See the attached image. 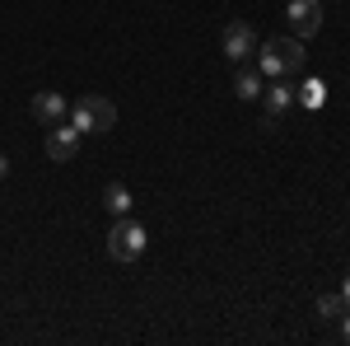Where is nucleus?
Instances as JSON below:
<instances>
[{
    "instance_id": "5",
    "label": "nucleus",
    "mask_w": 350,
    "mask_h": 346,
    "mask_svg": "<svg viewBox=\"0 0 350 346\" xmlns=\"http://www.w3.org/2000/svg\"><path fill=\"white\" fill-rule=\"evenodd\" d=\"M285 19H290V33L295 38H313L323 28V0H290L285 5Z\"/></svg>"
},
{
    "instance_id": "6",
    "label": "nucleus",
    "mask_w": 350,
    "mask_h": 346,
    "mask_svg": "<svg viewBox=\"0 0 350 346\" xmlns=\"http://www.w3.org/2000/svg\"><path fill=\"white\" fill-rule=\"evenodd\" d=\"M262 103H267V122H271V127H280V117H285V112L299 103L290 75H285V80H271L267 89H262Z\"/></svg>"
},
{
    "instance_id": "2",
    "label": "nucleus",
    "mask_w": 350,
    "mask_h": 346,
    "mask_svg": "<svg viewBox=\"0 0 350 346\" xmlns=\"http://www.w3.org/2000/svg\"><path fill=\"white\" fill-rule=\"evenodd\" d=\"M66 122L80 136H108L112 127H117V108H112V99H103V94H84V99H75V108L66 112Z\"/></svg>"
},
{
    "instance_id": "10",
    "label": "nucleus",
    "mask_w": 350,
    "mask_h": 346,
    "mask_svg": "<svg viewBox=\"0 0 350 346\" xmlns=\"http://www.w3.org/2000/svg\"><path fill=\"white\" fill-rule=\"evenodd\" d=\"M262 89H267V80H262V71H239V80H234V94H239L243 103L262 99Z\"/></svg>"
},
{
    "instance_id": "1",
    "label": "nucleus",
    "mask_w": 350,
    "mask_h": 346,
    "mask_svg": "<svg viewBox=\"0 0 350 346\" xmlns=\"http://www.w3.org/2000/svg\"><path fill=\"white\" fill-rule=\"evenodd\" d=\"M304 38H267V42H257V71H262V80H285V75H299L304 71Z\"/></svg>"
},
{
    "instance_id": "11",
    "label": "nucleus",
    "mask_w": 350,
    "mask_h": 346,
    "mask_svg": "<svg viewBox=\"0 0 350 346\" xmlns=\"http://www.w3.org/2000/svg\"><path fill=\"white\" fill-rule=\"evenodd\" d=\"M295 99H299V108H323V103H327V84L308 75V80L295 89Z\"/></svg>"
},
{
    "instance_id": "13",
    "label": "nucleus",
    "mask_w": 350,
    "mask_h": 346,
    "mask_svg": "<svg viewBox=\"0 0 350 346\" xmlns=\"http://www.w3.org/2000/svg\"><path fill=\"white\" fill-rule=\"evenodd\" d=\"M341 342H350V309L341 314Z\"/></svg>"
},
{
    "instance_id": "3",
    "label": "nucleus",
    "mask_w": 350,
    "mask_h": 346,
    "mask_svg": "<svg viewBox=\"0 0 350 346\" xmlns=\"http://www.w3.org/2000/svg\"><path fill=\"white\" fill-rule=\"evenodd\" d=\"M145 248H150V234H145V225L131 220V215H117L108 230V253L112 262H140L145 258Z\"/></svg>"
},
{
    "instance_id": "7",
    "label": "nucleus",
    "mask_w": 350,
    "mask_h": 346,
    "mask_svg": "<svg viewBox=\"0 0 350 346\" xmlns=\"http://www.w3.org/2000/svg\"><path fill=\"white\" fill-rule=\"evenodd\" d=\"M75 155H80V132L66 127V122H61V127H47V160L52 164H70Z\"/></svg>"
},
{
    "instance_id": "15",
    "label": "nucleus",
    "mask_w": 350,
    "mask_h": 346,
    "mask_svg": "<svg viewBox=\"0 0 350 346\" xmlns=\"http://www.w3.org/2000/svg\"><path fill=\"white\" fill-rule=\"evenodd\" d=\"M5 173H10V160H5V155H0V178H5Z\"/></svg>"
},
{
    "instance_id": "8",
    "label": "nucleus",
    "mask_w": 350,
    "mask_h": 346,
    "mask_svg": "<svg viewBox=\"0 0 350 346\" xmlns=\"http://www.w3.org/2000/svg\"><path fill=\"white\" fill-rule=\"evenodd\" d=\"M66 112H70V103H66L56 89H42V94L33 99V117H38L42 127H61V122H66Z\"/></svg>"
},
{
    "instance_id": "9",
    "label": "nucleus",
    "mask_w": 350,
    "mask_h": 346,
    "mask_svg": "<svg viewBox=\"0 0 350 346\" xmlns=\"http://www.w3.org/2000/svg\"><path fill=\"white\" fill-rule=\"evenodd\" d=\"M103 206H108V215H131V187L126 183H108L103 187Z\"/></svg>"
},
{
    "instance_id": "12",
    "label": "nucleus",
    "mask_w": 350,
    "mask_h": 346,
    "mask_svg": "<svg viewBox=\"0 0 350 346\" xmlns=\"http://www.w3.org/2000/svg\"><path fill=\"white\" fill-rule=\"evenodd\" d=\"M341 314H346L341 295H318V319H341Z\"/></svg>"
},
{
    "instance_id": "14",
    "label": "nucleus",
    "mask_w": 350,
    "mask_h": 346,
    "mask_svg": "<svg viewBox=\"0 0 350 346\" xmlns=\"http://www.w3.org/2000/svg\"><path fill=\"white\" fill-rule=\"evenodd\" d=\"M341 299H346V309H350V271H346V286H341Z\"/></svg>"
},
{
    "instance_id": "4",
    "label": "nucleus",
    "mask_w": 350,
    "mask_h": 346,
    "mask_svg": "<svg viewBox=\"0 0 350 346\" xmlns=\"http://www.w3.org/2000/svg\"><path fill=\"white\" fill-rule=\"evenodd\" d=\"M219 47H224V56L229 61H252L257 56V33H252V24H243V19H234V24H224V38H219Z\"/></svg>"
}]
</instances>
